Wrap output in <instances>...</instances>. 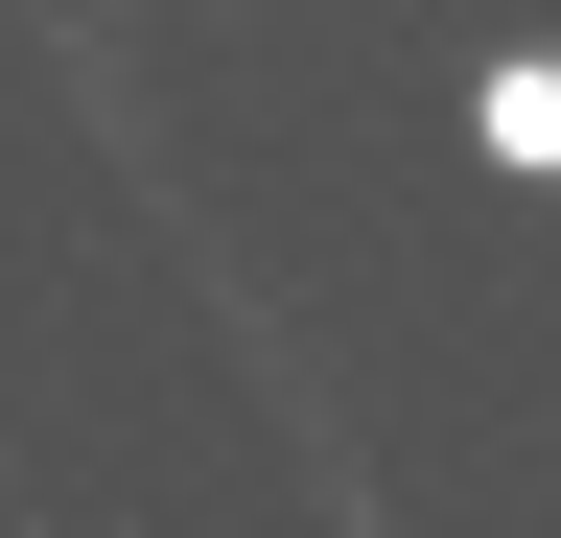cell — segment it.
I'll list each match as a JSON object with an SVG mask.
<instances>
[{
	"instance_id": "obj_1",
	"label": "cell",
	"mask_w": 561,
	"mask_h": 538,
	"mask_svg": "<svg viewBox=\"0 0 561 538\" xmlns=\"http://www.w3.org/2000/svg\"><path fill=\"white\" fill-rule=\"evenodd\" d=\"M468 164L561 187V47H491V71H468Z\"/></svg>"
}]
</instances>
